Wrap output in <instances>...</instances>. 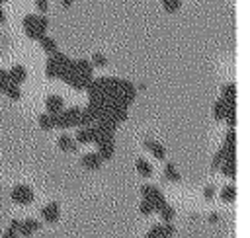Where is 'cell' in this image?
Masks as SVG:
<instances>
[{"label":"cell","mask_w":250,"mask_h":238,"mask_svg":"<svg viewBox=\"0 0 250 238\" xmlns=\"http://www.w3.org/2000/svg\"><path fill=\"white\" fill-rule=\"evenodd\" d=\"M23 29L25 35L33 41H39L43 35H47V27H49V20L45 16H35V14H25L23 16Z\"/></svg>","instance_id":"cell-1"},{"label":"cell","mask_w":250,"mask_h":238,"mask_svg":"<svg viewBox=\"0 0 250 238\" xmlns=\"http://www.w3.org/2000/svg\"><path fill=\"white\" fill-rule=\"evenodd\" d=\"M70 62H72V60H70L64 53H61V51L53 53V55L47 59V64H45V74H47V78H61V80H62V76L66 74Z\"/></svg>","instance_id":"cell-2"},{"label":"cell","mask_w":250,"mask_h":238,"mask_svg":"<svg viewBox=\"0 0 250 238\" xmlns=\"http://www.w3.org/2000/svg\"><path fill=\"white\" fill-rule=\"evenodd\" d=\"M53 125L57 129H70V127H80V109L78 107H68L62 109L59 115H51Z\"/></svg>","instance_id":"cell-3"},{"label":"cell","mask_w":250,"mask_h":238,"mask_svg":"<svg viewBox=\"0 0 250 238\" xmlns=\"http://www.w3.org/2000/svg\"><path fill=\"white\" fill-rule=\"evenodd\" d=\"M141 195H143V199H146V201H150V203H152V207H154V211H156V213L166 205V197H164L162 189H160V187H156V185H150V183L141 185Z\"/></svg>","instance_id":"cell-4"},{"label":"cell","mask_w":250,"mask_h":238,"mask_svg":"<svg viewBox=\"0 0 250 238\" xmlns=\"http://www.w3.org/2000/svg\"><path fill=\"white\" fill-rule=\"evenodd\" d=\"M10 197H12V201L18 203V205H29V203L35 199L33 189H31L29 185H25V183H18V185H14Z\"/></svg>","instance_id":"cell-5"},{"label":"cell","mask_w":250,"mask_h":238,"mask_svg":"<svg viewBox=\"0 0 250 238\" xmlns=\"http://www.w3.org/2000/svg\"><path fill=\"white\" fill-rule=\"evenodd\" d=\"M174 232H176V226H174L172 222L152 224V226L148 228V232H146L145 238H170V236H174Z\"/></svg>","instance_id":"cell-6"},{"label":"cell","mask_w":250,"mask_h":238,"mask_svg":"<svg viewBox=\"0 0 250 238\" xmlns=\"http://www.w3.org/2000/svg\"><path fill=\"white\" fill-rule=\"evenodd\" d=\"M41 218L45 220V222H49V224H55L59 218H61V205L57 203V201H51V203H47L45 207H41Z\"/></svg>","instance_id":"cell-7"},{"label":"cell","mask_w":250,"mask_h":238,"mask_svg":"<svg viewBox=\"0 0 250 238\" xmlns=\"http://www.w3.org/2000/svg\"><path fill=\"white\" fill-rule=\"evenodd\" d=\"M45 107H47L45 113H49V115H59V113L64 109V99H62L61 96H47V98H45Z\"/></svg>","instance_id":"cell-8"},{"label":"cell","mask_w":250,"mask_h":238,"mask_svg":"<svg viewBox=\"0 0 250 238\" xmlns=\"http://www.w3.org/2000/svg\"><path fill=\"white\" fill-rule=\"evenodd\" d=\"M94 139H96V125L78 129L76 131V137H74L76 144H90V142H94Z\"/></svg>","instance_id":"cell-9"},{"label":"cell","mask_w":250,"mask_h":238,"mask_svg":"<svg viewBox=\"0 0 250 238\" xmlns=\"http://www.w3.org/2000/svg\"><path fill=\"white\" fill-rule=\"evenodd\" d=\"M80 164L86 168V170H100L102 168V164H104V160L98 156V152H86V154H82V158H80Z\"/></svg>","instance_id":"cell-10"},{"label":"cell","mask_w":250,"mask_h":238,"mask_svg":"<svg viewBox=\"0 0 250 238\" xmlns=\"http://www.w3.org/2000/svg\"><path fill=\"white\" fill-rule=\"evenodd\" d=\"M39 228H41V222H39V220H35V218H25V220H20L18 234L23 236V238H27V236H31L33 232H37Z\"/></svg>","instance_id":"cell-11"},{"label":"cell","mask_w":250,"mask_h":238,"mask_svg":"<svg viewBox=\"0 0 250 238\" xmlns=\"http://www.w3.org/2000/svg\"><path fill=\"white\" fill-rule=\"evenodd\" d=\"M143 148L150 150V154H152L156 160H164V158H166V148H164L160 142H156L154 139H145Z\"/></svg>","instance_id":"cell-12"},{"label":"cell","mask_w":250,"mask_h":238,"mask_svg":"<svg viewBox=\"0 0 250 238\" xmlns=\"http://www.w3.org/2000/svg\"><path fill=\"white\" fill-rule=\"evenodd\" d=\"M8 78H10V84L20 86V84L25 82V78H27V70H25L21 64H14V66L8 70Z\"/></svg>","instance_id":"cell-13"},{"label":"cell","mask_w":250,"mask_h":238,"mask_svg":"<svg viewBox=\"0 0 250 238\" xmlns=\"http://www.w3.org/2000/svg\"><path fill=\"white\" fill-rule=\"evenodd\" d=\"M57 146H59L62 152H76V148H78L74 137H68V135H61V137L57 139Z\"/></svg>","instance_id":"cell-14"},{"label":"cell","mask_w":250,"mask_h":238,"mask_svg":"<svg viewBox=\"0 0 250 238\" xmlns=\"http://www.w3.org/2000/svg\"><path fill=\"white\" fill-rule=\"evenodd\" d=\"M113 154H115V142L113 140H105V142L98 144V156L102 160H111Z\"/></svg>","instance_id":"cell-15"},{"label":"cell","mask_w":250,"mask_h":238,"mask_svg":"<svg viewBox=\"0 0 250 238\" xmlns=\"http://www.w3.org/2000/svg\"><path fill=\"white\" fill-rule=\"evenodd\" d=\"M223 99L229 105H236V84L234 82H229L223 86Z\"/></svg>","instance_id":"cell-16"},{"label":"cell","mask_w":250,"mask_h":238,"mask_svg":"<svg viewBox=\"0 0 250 238\" xmlns=\"http://www.w3.org/2000/svg\"><path fill=\"white\" fill-rule=\"evenodd\" d=\"M164 179L166 181H174V183L182 181V176L176 170V164L174 162H166V166H164Z\"/></svg>","instance_id":"cell-17"},{"label":"cell","mask_w":250,"mask_h":238,"mask_svg":"<svg viewBox=\"0 0 250 238\" xmlns=\"http://www.w3.org/2000/svg\"><path fill=\"white\" fill-rule=\"evenodd\" d=\"M227 107H229V103H227L223 98H221V99H217V101L213 103V117H215V121H223V119H225Z\"/></svg>","instance_id":"cell-18"},{"label":"cell","mask_w":250,"mask_h":238,"mask_svg":"<svg viewBox=\"0 0 250 238\" xmlns=\"http://www.w3.org/2000/svg\"><path fill=\"white\" fill-rule=\"evenodd\" d=\"M135 168H137V172H139L143 178H150V176H152V166H150L143 156H139V158L135 160Z\"/></svg>","instance_id":"cell-19"},{"label":"cell","mask_w":250,"mask_h":238,"mask_svg":"<svg viewBox=\"0 0 250 238\" xmlns=\"http://www.w3.org/2000/svg\"><path fill=\"white\" fill-rule=\"evenodd\" d=\"M39 45H41V49H43L47 55H53V53L59 51V49H57V41H55L53 37H49V35H43V37L39 39Z\"/></svg>","instance_id":"cell-20"},{"label":"cell","mask_w":250,"mask_h":238,"mask_svg":"<svg viewBox=\"0 0 250 238\" xmlns=\"http://www.w3.org/2000/svg\"><path fill=\"white\" fill-rule=\"evenodd\" d=\"M219 197L225 201V203H232L236 199V187L234 185H225L221 191H219Z\"/></svg>","instance_id":"cell-21"},{"label":"cell","mask_w":250,"mask_h":238,"mask_svg":"<svg viewBox=\"0 0 250 238\" xmlns=\"http://www.w3.org/2000/svg\"><path fill=\"white\" fill-rule=\"evenodd\" d=\"M74 68H76L78 72L86 74V76H92V70H94V66L90 64V60H86V59H78V60H74Z\"/></svg>","instance_id":"cell-22"},{"label":"cell","mask_w":250,"mask_h":238,"mask_svg":"<svg viewBox=\"0 0 250 238\" xmlns=\"http://www.w3.org/2000/svg\"><path fill=\"white\" fill-rule=\"evenodd\" d=\"M158 215H160V218L164 220V222H172L174 220V217H176V209L172 207V205H164L160 211H158Z\"/></svg>","instance_id":"cell-23"},{"label":"cell","mask_w":250,"mask_h":238,"mask_svg":"<svg viewBox=\"0 0 250 238\" xmlns=\"http://www.w3.org/2000/svg\"><path fill=\"white\" fill-rule=\"evenodd\" d=\"M18 228H20V220L18 218H12L10 224H8V228H6V232L2 234V238H20Z\"/></svg>","instance_id":"cell-24"},{"label":"cell","mask_w":250,"mask_h":238,"mask_svg":"<svg viewBox=\"0 0 250 238\" xmlns=\"http://www.w3.org/2000/svg\"><path fill=\"white\" fill-rule=\"evenodd\" d=\"M90 64L96 66V68H105L107 66V57L104 53H94L92 59H90Z\"/></svg>","instance_id":"cell-25"},{"label":"cell","mask_w":250,"mask_h":238,"mask_svg":"<svg viewBox=\"0 0 250 238\" xmlns=\"http://www.w3.org/2000/svg\"><path fill=\"white\" fill-rule=\"evenodd\" d=\"M225 121H227V125H229V129H234V127H236V105H229V107H227Z\"/></svg>","instance_id":"cell-26"},{"label":"cell","mask_w":250,"mask_h":238,"mask_svg":"<svg viewBox=\"0 0 250 238\" xmlns=\"http://www.w3.org/2000/svg\"><path fill=\"white\" fill-rule=\"evenodd\" d=\"M37 123H39V127H41L43 131H51V129H55V125H53V117H51L49 113H41V115L37 117Z\"/></svg>","instance_id":"cell-27"},{"label":"cell","mask_w":250,"mask_h":238,"mask_svg":"<svg viewBox=\"0 0 250 238\" xmlns=\"http://www.w3.org/2000/svg\"><path fill=\"white\" fill-rule=\"evenodd\" d=\"M219 170H221L223 176L234 178V176H236V162H223V164L219 166Z\"/></svg>","instance_id":"cell-28"},{"label":"cell","mask_w":250,"mask_h":238,"mask_svg":"<svg viewBox=\"0 0 250 238\" xmlns=\"http://www.w3.org/2000/svg\"><path fill=\"white\" fill-rule=\"evenodd\" d=\"M4 94L10 98V99H20L21 98V90H20V86H16V84H8L6 88H4Z\"/></svg>","instance_id":"cell-29"},{"label":"cell","mask_w":250,"mask_h":238,"mask_svg":"<svg viewBox=\"0 0 250 238\" xmlns=\"http://www.w3.org/2000/svg\"><path fill=\"white\" fill-rule=\"evenodd\" d=\"M162 8L168 12V14H174L182 8V2L180 0H162Z\"/></svg>","instance_id":"cell-30"},{"label":"cell","mask_w":250,"mask_h":238,"mask_svg":"<svg viewBox=\"0 0 250 238\" xmlns=\"http://www.w3.org/2000/svg\"><path fill=\"white\" fill-rule=\"evenodd\" d=\"M225 162V154H223V148H219L217 152H215V156H213V160H211V170L213 172H217L219 170V166Z\"/></svg>","instance_id":"cell-31"},{"label":"cell","mask_w":250,"mask_h":238,"mask_svg":"<svg viewBox=\"0 0 250 238\" xmlns=\"http://www.w3.org/2000/svg\"><path fill=\"white\" fill-rule=\"evenodd\" d=\"M139 211H141V215L148 217V215H152V213H154V207H152V203H150V201L141 199V203H139Z\"/></svg>","instance_id":"cell-32"},{"label":"cell","mask_w":250,"mask_h":238,"mask_svg":"<svg viewBox=\"0 0 250 238\" xmlns=\"http://www.w3.org/2000/svg\"><path fill=\"white\" fill-rule=\"evenodd\" d=\"M215 195H217V187H215L213 183H209V185L203 187V199H205V201H211Z\"/></svg>","instance_id":"cell-33"},{"label":"cell","mask_w":250,"mask_h":238,"mask_svg":"<svg viewBox=\"0 0 250 238\" xmlns=\"http://www.w3.org/2000/svg\"><path fill=\"white\" fill-rule=\"evenodd\" d=\"M10 84V78H8V70L0 68V92H4V88Z\"/></svg>","instance_id":"cell-34"},{"label":"cell","mask_w":250,"mask_h":238,"mask_svg":"<svg viewBox=\"0 0 250 238\" xmlns=\"http://www.w3.org/2000/svg\"><path fill=\"white\" fill-rule=\"evenodd\" d=\"M225 144H236V133L234 129H229L225 135Z\"/></svg>","instance_id":"cell-35"},{"label":"cell","mask_w":250,"mask_h":238,"mask_svg":"<svg viewBox=\"0 0 250 238\" xmlns=\"http://www.w3.org/2000/svg\"><path fill=\"white\" fill-rule=\"evenodd\" d=\"M35 8H37L41 14H47V10H49V2H47V0H35Z\"/></svg>","instance_id":"cell-36"},{"label":"cell","mask_w":250,"mask_h":238,"mask_svg":"<svg viewBox=\"0 0 250 238\" xmlns=\"http://www.w3.org/2000/svg\"><path fill=\"white\" fill-rule=\"evenodd\" d=\"M217 220H219V215L217 213H211L209 215V222H217Z\"/></svg>","instance_id":"cell-37"},{"label":"cell","mask_w":250,"mask_h":238,"mask_svg":"<svg viewBox=\"0 0 250 238\" xmlns=\"http://www.w3.org/2000/svg\"><path fill=\"white\" fill-rule=\"evenodd\" d=\"M6 23V14H4V10L0 8V25H4Z\"/></svg>","instance_id":"cell-38"},{"label":"cell","mask_w":250,"mask_h":238,"mask_svg":"<svg viewBox=\"0 0 250 238\" xmlns=\"http://www.w3.org/2000/svg\"><path fill=\"white\" fill-rule=\"evenodd\" d=\"M59 2H61V4L64 6V8H68V6H70V4L74 2V0H59Z\"/></svg>","instance_id":"cell-39"},{"label":"cell","mask_w":250,"mask_h":238,"mask_svg":"<svg viewBox=\"0 0 250 238\" xmlns=\"http://www.w3.org/2000/svg\"><path fill=\"white\" fill-rule=\"evenodd\" d=\"M2 2H10V0H0V4H2Z\"/></svg>","instance_id":"cell-40"},{"label":"cell","mask_w":250,"mask_h":238,"mask_svg":"<svg viewBox=\"0 0 250 238\" xmlns=\"http://www.w3.org/2000/svg\"><path fill=\"white\" fill-rule=\"evenodd\" d=\"M74 2H76V0H74Z\"/></svg>","instance_id":"cell-41"}]
</instances>
